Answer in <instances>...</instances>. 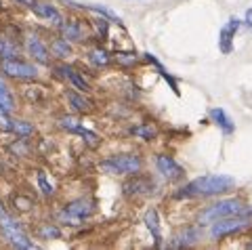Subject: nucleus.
Masks as SVG:
<instances>
[{
  "label": "nucleus",
  "instance_id": "obj_19",
  "mask_svg": "<svg viewBox=\"0 0 252 250\" xmlns=\"http://www.w3.org/2000/svg\"><path fill=\"white\" fill-rule=\"evenodd\" d=\"M130 135L141 137V139H145V141H152V139L158 137V130H156V126H152V124H139V126L130 128Z\"/></svg>",
  "mask_w": 252,
  "mask_h": 250
},
{
  "label": "nucleus",
  "instance_id": "obj_10",
  "mask_svg": "<svg viewBox=\"0 0 252 250\" xmlns=\"http://www.w3.org/2000/svg\"><path fill=\"white\" fill-rule=\"evenodd\" d=\"M61 126L65 128V130H69V132H78L80 137H84V141L89 143V145H97V141H99V137L94 135V132L86 130L76 118H63V120H61Z\"/></svg>",
  "mask_w": 252,
  "mask_h": 250
},
{
  "label": "nucleus",
  "instance_id": "obj_27",
  "mask_svg": "<svg viewBox=\"0 0 252 250\" xmlns=\"http://www.w3.org/2000/svg\"><path fill=\"white\" fill-rule=\"evenodd\" d=\"M91 61H93L94 65H107L109 63V57H107L105 51H93L91 53Z\"/></svg>",
  "mask_w": 252,
  "mask_h": 250
},
{
  "label": "nucleus",
  "instance_id": "obj_26",
  "mask_svg": "<svg viewBox=\"0 0 252 250\" xmlns=\"http://www.w3.org/2000/svg\"><path fill=\"white\" fill-rule=\"evenodd\" d=\"M38 187H40V191L44 193V196H53V191H55L44 173H38Z\"/></svg>",
  "mask_w": 252,
  "mask_h": 250
},
{
  "label": "nucleus",
  "instance_id": "obj_21",
  "mask_svg": "<svg viewBox=\"0 0 252 250\" xmlns=\"http://www.w3.org/2000/svg\"><path fill=\"white\" fill-rule=\"evenodd\" d=\"M63 28V34H65V40H82V26L78 21H67V23H61Z\"/></svg>",
  "mask_w": 252,
  "mask_h": 250
},
{
  "label": "nucleus",
  "instance_id": "obj_17",
  "mask_svg": "<svg viewBox=\"0 0 252 250\" xmlns=\"http://www.w3.org/2000/svg\"><path fill=\"white\" fill-rule=\"evenodd\" d=\"M145 225H147V229L154 233V242H156V246H162V236H160V223H158V213L152 208V210H147L145 213Z\"/></svg>",
  "mask_w": 252,
  "mask_h": 250
},
{
  "label": "nucleus",
  "instance_id": "obj_20",
  "mask_svg": "<svg viewBox=\"0 0 252 250\" xmlns=\"http://www.w3.org/2000/svg\"><path fill=\"white\" fill-rule=\"evenodd\" d=\"M0 107L4 109V112H13L15 109V99H13V95H11V91H9V87L0 80Z\"/></svg>",
  "mask_w": 252,
  "mask_h": 250
},
{
  "label": "nucleus",
  "instance_id": "obj_3",
  "mask_svg": "<svg viewBox=\"0 0 252 250\" xmlns=\"http://www.w3.org/2000/svg\"><path fill=\"white\" fill-rule=\"evenodd\" d=\"M0 233L11 242V244L15 248H34V244H32V240L28 238V233L21 229V225L15 221V219L6 213L4 204L0 202Z\"/></svg>",
  "mask_w": 252,
  "mask_h": 250
},
{
  "label": "nucleus",
  "instance_id": "obj_32",
  "mask_svg": "<svg viewBox=\"0 0 252 250\" xmlns=\"http://www.w3.org/2000/svg\"><path fill=\"white\" fill-rule=\"evenodd\" d=\"M15 2H19V4H26V6H30V9H32V6L36 4V0H15Z\"/></svg>",
  "mask_w": 252,
  "mask_h": 250
},
{
  "label": "nucleus",
  "instance_id": "obj_28",
  "mask_svg": "<svg viewBox=\"0 0 252 250\" xmlns=\"http://www.w3.org/2000/svg\"><path fill=\"white\" fill-rule=\"evenodd\" d=\"M40 233H42V238H61V231H59V227H55V225H44V227L40 229Z\"/></svg>",
  "mask_w": 252,
  "mask_h": 250
},
{
  "label": "nucleus",
  "instance_id": "obj_18",
  "mask_svg": "<svg viewBox=\"0 0 252 250\" xmlns=\"http://www.w3.org/2000/svg\"><path fill=\"white\" fill-rule=\"evenodd\" d=\"M59 72H63V76H67L69 80H72V84L78 89V91H82V93H86V91H91V87H89V82L84 80V78L76 72V69H72V67H67V65H61L59 67Z\"/></svg>",
  "mask_w": 252,
  "mask_h": 250
},
{
  "label": "nucleus",
  "instance_id": "obj_22",
  "mask_svg": "<svg viewBox=\"0 0 252 250\" xmlns=\"http://www.w3.org/2000/svg\"><path fill=\"white\" fill-rule=\"evenodd\" d=\"M67 99H69V103H72L78 112H91L93 109V103L89 99H84L82 95H78V93H69L67 95Z\"/></svg>",
  "mask_w": 252,
  "mask_h": 250
},
{
  "label": "nucleus",
  "instance_id": "obj_12",
  "mask_svg": "<svg viewBox=\"0 0 252 250\" xmlns=\"http://www.w3.org/2000/svg\"><path fill=\"white\" fill-rule=\"evenodd\" d=\"M154 191V181H149V179H143V177H137L135 181L126 183V193L128 196H141V193H149Z\"/></svg>",
  "mask_w": 252,
  "mask_h": 250
},
{
  "label": "nucleus",
  "instance_id": "obj_1",
  "mask_svg": "<svg viewBox=\"0 0 252 250\" xmlns=\"http://www.w3.org/2000/svg\"><path fill=\"white\" fill-rule=\"evenodd\" d=\"M235 185L233 177L227 175H204L193 179L189 185L183 187L181 196H217V193H225L229 191Z\"/></svg>",
  "mask_w": 252,
  "mask_h": 250
},
{
  "label": "nucleus",
  "instance_id": "obj_29",
  "mask_svg": "<svg viewBox=\"0 0 252 250\" xmlns=\"http://www.w3.org/2000/svg\"><path fill=\"white\" fill-rule=\"evenodd\" d=\"M0 128L2 130H13V120L9 118V112L0 107Z\"/></svg>",
  "mask_w": 252,
  "mask_h": 250
},
{
  "label": "nucleus",
  "instance_id": "obj_23",
  "mask_svg": "<svg viewBox=\"0 0 252 250\" xmlns=\"http://www.w3.org/2000/svg\"><path fill=\"white\" fill-rule=\"evenodd\" d=\"M13 132H17L19 137H30V135H34V126L28 122V120H13Z\"/></svg>",
  "mask_w": 252,
  "mask_h": 250
},
{
  "label": "nucleus",
  "instance_id": "obj_9",
  "mask_svg": "<svg viewBox=\"0 0 252 250\" xmlns=\"http://www.w3.org/2000/svg\"><path fill=\"white\" fill-rule=\"evenodd\" d=\"M156 164H158V170L168 179V181H179L181 177H183V168L179 166V164L170 158V156H158V160H156Z\"/></svg>",
  "mask_w": 252,
  "mask_h": 250
},
{
  "label": "nucleus",
  "instance_id": "obj_30",
  "mask_svg": "<svg viewBox=\"0 0 252 250\" xmlns=\"http://www.w3.org/2000/svg\"><path fill=\"white\" fill-rule=\"evenodd\" d=\"M137 57L135 55H130V53H118V61H122V63H132Z\"/></svg>",
  "mask_w": 252,
  "mask_h": 250
},
{
  "label": "nucleus",
  "instance_id": "obj_24",
  "mask_svg": "<svg viewBox=\"0 0 252 250\" xmlns=\"http://www.w3.org/2000/svg\"><path fill=\"white\" fill-rule=\"evenodd\" d=\"M51 49L57 57H69V55H72V46L67 44V40H55L51 44Z\"/></svg>",
  "mask_w": 252,
  "mask_h": 250
},
{
  "label": "nucleus",
  "instance_id": "obj_4",
  "mask_svg": "<svg viewBox=\"0 0 252 250\" xmlns=\"http://www.w3.org/2000/svg\"><path fill=\"white\" fill-rule=\"evenodd\" d=\"M143 162L135 154H124V156H112L101 162V168L109 175H137Z\"/></svg>",
  "mask_w": 252,
  "mask_h": 250
},
{
  "label": "nucleus",
  "instance_id": "obj_15",
  "mask_svg": "<svg viewBox=\"0 0 252 250\" xmlns=\"http://www.w3.org/2000/svg\"><path fill=\"white\" fill-rule=\"evenodd\" d=\"M67 4H72V6H78V9H84V11H93V13H101V15H105L107 19H114L120 23V17L112 11V9H107V6L103 4H93V2H74V0H67Z\"/></svg>",
  "mask_w": 252,
  "mask_h": 250
},
{
  "label": "nucleus",
  "instance_id": "obj_16",
  "mask_svg": "<svg viewBox=\"0 0 252 250\" xmlns=\"http://www.w3.org/2000/svg\"><path fill=\"white\" fill-rule=\"evenodd\" d=\"M200 240V229H191V227H187L185 231H181L179 236H175V240L170 242V246L172 248H181V246H189V244H193V242H198Z\"/></svg>",
  "mask_w": 252,
  "mask_h": 250
},
{
  "label": "nucleus",
  "instance_id": "obj_2",
  "mask_svg": "<svg viewBox=\"0 0 252 250\" xmlns=\"http://www.w3.org/2000/svg\"><path fill=\"white\" fill-rule=\"evenodd\" d=\"M252 215V208H246L238 200H223L219 204H212L208 206L204 213L200 215V223L206 225V223H215L220 221V219H231V217H248Z\"/></svg>",
  "mask_w": 252,
  "mask_h": 250
},
{
  "label": "nucleus",
  "instance_id": "obj_7",
  "mask_svg": "<svg viewBox=\"0 0 252 250\" xmlns=\"http://www.w3.org/2000/svg\"><path fill=\"white\" fill-rule=\"evenodd\" d=\"M2 72L6 76L13 78H36V67H32L30 63H23L19 59H2Z\"/></svg>",
  "mask_w": 252,
  "mask_h": 250
},
{
  "label": "nucleus",
  "instance_id": "obj_33",
  "mask_svg": "<svg viewBox=\"0 0 252 250\" xmlns=\"http://www.w3.org/2000/svg\"><path fill=\"white\" fill-rule=\"evenodd\" d=\"M250 248H252V242H250Z\"/></svg>",
  "mask_w": 252,
  "mask_h": 250
},
{
  "label": "nucleus",
  "instance_id": "obj_5",
  "mask_svg": "<svg viewBox=\"0 0 252 250\" xmlns=\"http://www.w3.org/2000/svg\"><path fill=\"white\" fill-rule=\"evenodd\" d=\"M94 213V202L89 198H80L76 202H69V204L61 210V221H65L67 225H80L84 219H89Z\"/></svg>",
  "mask_w": 252,
  "mask_h": 250
},
{
  "label": "nucleus",
  "instance_id": "obj_11",
  "mask_svg": "<svg viewBox=\"0 0 252 250\" xmlns=\"http://www.w3.org/2000/svg\"><path fill=\"white\" fill-rule=\"evenodd\" d=\"M28 49H30V53H32V57H34L36 61H40V63H49V49L40 42V38H36V36H30L28 38Z\"/></svg>",
  "mask_w": 252,
  "mask_h": 250
},
{
  "label": "nucleus",
  "instance_id": "obj_25",
  "mask_svg": "<svg viewBox=\"0 0 252 250\" xmlns=\"http://www.w3.org/2000/svg\"><path fill=\"white\" fill-rule=\"evenodd\" d=\"M17 55V49L15 44L6 42V40H0V59H13Z\"/></svg>",
  "mask_w": 252,
  "mask_h": 250
},
{
  "label": "nucleus",
  "instance_id": "obj_13",
  "mask_svg": "<svg viewBox=\"0 0 252 250\" xmlns=\"http://www.w3.org/2000/svg\"><path fill=\"white\" fill-rule=\"evenodd\" d=\"M32 11H34L38 17H46V19H51L55 26H61L63 23V19H61V15H59V11L55 9L53 4H44V2H36L34 6H32Z\"/></svg>",
  "mask_w": 252,
  "mask_h": 250
},
{
  "label": "nucleus",
  "instance_id": "obj_6",
  "mask_svg": "<svg viewBox=\"0 0 252 250\" xmlns=\"http://www.w3.org/2000/svg\"><path fill=\"white\" fill-rule=\"evenodd\" d=\"M250 225V221L246 217H231V219H220V221L212 223V238H225V236H231V233H238L244 231Z\"/></svg>",
  "mask_w": 252,
  "mask_h": 250
},
{
  "label": "nucleus",
  "instance_id": "obj_31",
  "mask_svg": "<svg viewBox=\"0 0 252 250\" xmlns=\"http://www.w3.org/2000/svg\"><path fill=\"white\" fill-rule=\"evenodd\" d=\"M244 23H246V28L252 32V9H248V11H246V19H244Z\"/></svg>",
  "mask_w": 252,
  "mask_h": 250
},
{
  "label": "nucleus",
  "instance_id": "obj_8",
  "mask_svg": "<svg viewBox=\"0 0 252 250\" xmlns=\"http://www.w3.org/2000/svg\"><path fill=\"white\" fill-rule=\"evenodd\" d=\"M240 26H242V21L238 17H231L223 26V30H220V34H219V49L223 51L225 55L231 53V49H233V38H235V32L240 30Z\"/></svg>",
  "mask_w": 252,
  "mask_h": 250
},
{
  "label": "nucleus",
  "instance_id": "obj_14",
  "mask_svg": "<svg viewBox=\"0 0 252 250\" xmlns=\"http://www.w3.org/2000/svg\"><path fill=\"white\" fill-rule=\"evenodd\" d=\"M208 114H210V118L215 120V124H217V126H220V128H223V132H225V135H231V132L235 130L233 122H231V118H229V116H227V114H225V112H223V109H220V107H212Z\"/></svg>",
  "mask_w": 252,
  "mask_h": 250
}]
</instances>
